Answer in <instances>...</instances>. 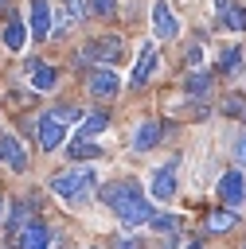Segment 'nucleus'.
Segmentation results:
<instances>
[{
  "label": "nucleus",
  "instance_id": "nucleus-24",
  "mask_svg": "<svg viewBox=\"0 0 246 249\" xmlns=\"http://www.w3.org/2000/svg\"><path fill=\"white\" fill-rule=\"evenodd\" d=\"M20 226H27V206H23V202H16V210H12V218H8V230H12V233H16Z\"/></svg>",
  "mask_w": 246,
  "mask_h": 249
},
{
  "label": "nucleus",
  "instance_id": "nucleus-32",
  "mask_svg": "<svg viewBox=\"0 0 246 249\" xmlns=\"http://www.w3.org/2000/svg\"><path fill=\"white\" fill-rule=\"evenodd\" d=\"M4 4H8V0H0V12H4Z\"/></svg>",
  "mask_w": 246,
  "mask_h": 249
},
{
  "label": "nucleus",
  "instance_id": "nucleus-9",
  "mask_svg": "<svg viewBox=\"0 0 246 249\" xmlns=\"http://www.w3.org/2000/svg\"><path fill=\"white\" fill-rule=\"evenodd\" d=\"M219 198H223L230 210L246 198V179H242V171H223V179H219Z\"/></svg>",
  "mask_w": 246,
  "mask_h": 249
},
{
  "label": "nucleus",
  "instance_id": "nucleus-29",
  "mask_svg": "<svg viewBox=\"0 0 246 249\" xmlns=\"http://www.w3.org/2000/svg\"><path fill=\"white\" fill-rule=\"evenodd\" d=\"M117 249H141L137 237H117Z\"/></svg>",
  "mask_w": 246,
  "mask_h": 249
},
{
  "label": "nucleus",
  "instance_id": "nucleus-7",
  "mask_svg": "<svg viewBox=\"0 0 246 249\" xmlns=\"http://www.w3.org/2000/svg\"><path fill=\"white\" fill-rule=\"evenodd\" d=\"M152 35H156L160 43H168V39L180 35V23H176V16H172V8H168L164 0L152 4Z\"/></svg>",
  "mask_w": 246,
  "mask_h": 249
},
{
  "label": "nucleus",
  "instance_id": "nucleus-11",
  "mask_svg": "<svg viewBox=\"0 0 246 249\" xmlns=\"http://www.w3.org/2000/svg\"><path fill=\"white\" fill-rule=\"evenodd\" d=\"M27 82L35 86V93H47V89H55V82H59V70L55 66H47V62H27Z\"/></svg>",
  "mask_w": 246,
  "mask_h": 249
},
{
  "label": "nucleus",
  "instance_id": "nucleus-26",
  "mask_svg": "<svg viewBox=\"0 0 246 249\" xmlns=\"http://www.w3.org/2000/svg\"><path fill=\"white\" fill-rule=\"evenodd\" d=\"M184 58H187V70H199V66H203V47H199V43H191Z\"/></svg>",
  "mask_w": 246,
  "mask_h": 249
},
{
  "label": "nucleus",
  "instance_id": "nucleus-16",
  "mask_svg": "<svg viewBox=\"0 0 246 249\" xmlns=\"http://www.w3.org/2000/svg\"><path fill=\"white\" fill-rule=\"evenodd\" d=\"M105 124H109L105 113H86V117H82V128H78V140H94V136H102Z\"/></svg>",
  "mask_w": 246,
  "mask_h": 249
},
{
  "label": "nucleus",
  "instance_id": "nucleus-28",
  "mask_svg": "<svg viewBox=\"0 0 246 249\" xmlns=\"http://www.w3.org/2000/svg\"><path fill=\"white\" fill-rule=\"evenodd\" d=\"M234 156H238V163H242V167H246V132H242V136H238V144H234Z\"/></svg>",
  "mask_w": 246,
  "mask_h": 249
},
{
  "label": "nucleus",
  "instance_id": "nucleus-19",
  "mask_svg": "<svg viewBox=\"0 0 246 249\" xmlns=\"http://www.w3.org/2000/svg\"><path fill=\"white\" fill-rule=\"evenodd\" d=\"M223 27H230V31H246V8L226 4V8H223Z\"/></svg>",
  "mask_w": 246,
  "mask_h": 249
},
{
  "label": "nucleus",
  "instance_id": "nucleus-15",
  "mask_svg": "<svg viewBox=\"0 0 246 249\" xmlns=\"http://www.w3.org/2000/svg\"><path fill=\"white\" fill-rule=\"evenodd\" d=\"M23 39H27V23L20 16H8V23H4V47L8 51H23Z\"/></svg>",
  "mask_w": 246,
  "mask_h": 249
},
{
  "label": "nucleus",
  "instance_id": "nucleus-17",
  "mask_svg": "<svg viewBox=\"0 0 246 249\" xmlns=\"http://www.w3.org/2000/svg\"><path fill=\"white\" fill-rule=\"evenodd\" d=\"M184 89H187L191 97H207V93H211V74H207V70H191L187 82H184Z\"/></svg>",
  "mask_w": 246,
  "mask_h": 249
},
{
  "label": "nucleus",
  "instance_id": "nucleus-18",
  "mask_svg": "<svg viewBox=\"0 0 246 249\" xmlns=\"http://www.w3.org/2000/svg\"><path fill=\"white\" fill-rule=\"evenodd\" d=\"M102 156V148L94 144V140H74V144H66V160H98Z\"/></svg>",
  "mask_w": 246,
  "mask_h": 249
},
{
  "label": "nucleus",
  "instance_id": "nucleus-23",
  "mask_svg": "<svg viewBox=\"0 0 246 249\" xmlns=\"http://www.w3.org/2000/svg\"><path fill=\"white\" fill-rule=\"evenodd\" d=\"M82 19V0H62V23H78Z\"/></svg>",
  "mask_w": 246,
  "mask_h": 249
},
{
  "label": "nucleus",
  "instance_id": "nucleus-5",
  "mask_svg": "<svg viewBox=\"0 0 246 249\" xmlns=\"http://www.w3.org/2000/svg\"><path fill=\"white\" fill-rule=\"evenodd\" d=\"M176 167H180V160H168V163H160L156 171H152V198L156 202H172V195H176Z\"/></svg>",
  "mask_w": 246,
  "mask_h": 249
},
{
  "label": "nucleus",
  "instance_id": "nucleus-22",
  "mask_svg": "<svg viewBox=\"0 0 246 249\" xmlns=\"http://www.w3.org/2000/svg\"><path fill=\"white\" fill-rule=\"evenodd\" d=\"M207 226H211L215 233H223V230H230V226H234V214H230V210H215V214L207 218Z\"/></svg>",
  "mask_w": 246,
  "mask_h": 249
},
{
  "label": "nucleus",
  "instance_id": "nucleus-12",
  "mask_svg": "<svg viewBox=\"0 0 246 249\" xmlns=\"http://www.w3.org/2000/svg\"><path fill=\"white\" fill-rule=\"evenodd\" d=\"M160 121H141L137 124V132H133V152H152L156 144H160Z\"/></svg>",
  "mask_w": 246,
  "mask_h": 249
},
{
  "label": "nucleus",
  "instance_id": "nucleus-20",
  "mask_svg": "<svg viewBox=\"0 0 246 249\" xmlns=\"http://www.w3.org/2000/svg\"><path fill=\"white\" fill-rule=\"evenodd\" d=\"M86 12L102 16V19H113L117 16V0H86Z\"/></svg>",
  "mask_w": 246,
  "mask_h": 249
},
{
  "label": "nucleus",
  "instance_id": "nucleus-30",
  "mask_svg": "<svg viewBox=\"0 0 246 249\" xmlns=\"http://www.w3.org/2000/svg\"><path fill=\"white\" fill-rule=\"evenodd\" d=\"M187 249H203V245H199V241H191V245H187Z\"/></svg>",
  "mask_w": 246,
  "mask_h": 249
},
{
  "label": "nucleus",
  "instance_id": "nucleus-14",
  "mask_svg": "<svg viewBox=\"0 0 246 249\" xmlns=\"http://www.w3.org/2000/svg\"><path fill=\"white\" fill-rule=\"evenodd\" d=\"M0 156L8 160V167H12V171H23V167H27V156H23V144H20V140H16L12 132H4V136H0Z\"/></svg>",
  "mask_w": 246,
  "mask_h": 249
},
{
  "label": "nucleus",
  "instance_id": "nucleus-31",
  "mask_svg": "<svg viewBox=\"0 0 246 249\" xmlns=\"http://www.w3.org/2000/svg\"><path fill=\"white\" fill-rule=\"evenodd\" d=\"M0 214H4V198H0Z\"/></svg>",
  "mask_w": 246,
  "mask_h": 249
},
{
  "label": "nucleus",
  "instance_id": "nucleus-21",
  "mask_svg": "<svg viewBox=\"0 0 246 249\" xmlns=\"http://www.w3.org/2000/svg\"><path fill=\"white\" fill-rule=\"evenodd\" d=\"M219 70H226V74L238 70V47H223L219 51Z\"/></svg>",
  "mask_w": 246,
  "mask_h": 249
},
{
  "label": "nucleus",
  "instance_id": "nucleus-6",
  "mask_svg": "<svg viewBox=\"0 0 246 249\" xmlns=\"http://www.w3.org/2000/svg\"><path fill=\"white\" fill-rule=\"evenodd\" d=\"M152 70H156V43L148 39V43H141V51H137V62H133V74H129V89H141Z\"/></svg>",
  "mask_w": 246,
  "mask_h": 249
},
{
  "label": "nucleus",
  "instance_id": "nucleus-27",
  "mask_svg": "<svg viewBox=\"0 0 246 249\" xmlns=\"http://www.w3.org/2000/svg\"><path fill=\"white\" fill-rule=\"evenodd\" d=\"M223 113H246V101L230 97V101H223Z\"/></svg>",
  "mask_w": 246,
  "mask_h": 249
},
{
  "label": "nucleus",
  "instance_id": "nucleus-2",
  "mask_svg": "<svg viewBox=\"0 0 246 249\" xmlns=\"http://www.w3.org/2000/svg\"><path fill=\"white\" fill-rule=\"evenodd\" d=\"M94 183H98L94 167H70V171H62V175H55V179H51V191H55L62 202H70V206H82V202L90 198Z\"/></svg>",
  "mask_w": 246,
  "mask_h": 249
},
{
  "label": "nucleus",
  "instance_id": "nucleus-3",
  "mask_svg": "<svg viewBox=\"0 0 246 249\" xmlns=\"http://www.w3.org/2000/svg\"><path fill=\"white\" fill-rule=\"evenodd\" d=\"M74 117H78V109H70V105L47 109V113L39 117V148H43V152H55V148L62 144L66 128L74 124Z\"/></svg>",
  "mask_w": 246,
  "mask_h": 249
},
{
  "label": "nucleus",
  "instance_id": "nucleus-13",
  "mask_svg": "<svg viewBox=\"0 0 246 249\" xmlns=\"http://www.w3.org/2000/svg\"><path fill=\"white\" fill-rule=\"evenodd\" d=\"M20 249H51V233L43 222H27L20 230Z\"/></svg>",
  "mask_w": 246,
  "mask_h": 249
},
{
  "label": "nucleus",
  "instance_id": "nucleus-25",
  "mask_svg": "<svg viewBox=\"0 0 246 249\" xmlns=\"http://www.w3.org/2000/svg\"><path fill=\"white\" fill-rule=\"evenodd\" d=\"M148 226H152V230H164V233H172L180 222H176V214H160V218H148Z\"/></svg>",
  "mask_w": 246,
  "mask_h": 249
},
{
  "label": "nucleus",
  "instance_id": "nucleus-10",
  "mask_svg": "<svg viewBox=\"0 0 246 249\" xmlns=\"http://www.w3.org/2000/svg\"><path fill=\"white\" fill-rule=\"evenodd\" d=\"M86 86H90V93H94V97H113V93L121 89V78H117L109 66H94V74H90V82H86Z\"/></svg>",
  "mask_w": 246,
  "mask_h": 249
},
{
  "label": "nucleus",
  "instance_id": "nucleus-1",
  "mask_svg": "<svg viewBox=\"0 0 246 249\" xmlns=\"http://www.w3.org/2000/svg\"><path fill=\"white\" fill-rule=\"evenodd\" d=\"M102 202H105V206L117 214V222H125V226H144V222L152 218V206H148L141 183H133V179H121V183L102 187Z\"/></svg>",
  "mask_w": 246,
  "mask_h": 249
},
{
  "label": "nucleus",
  "instance_id": "nucleus-4",
  "mask_svg": "<svg viewBox=\"0 0 246 249\" xmlns=\"http://www.w3.org/2000/svg\"><path fill=\"white\" fill-rule=\"evenodd\" d=\"M121 58H125V47L117 35H102L82 47V62H121Z\"/></svg>",
  "mask_w": 246,
  "mask_h": 249
},
{
  "label": "nucleus",
  "instance_id": "nucleus-8",
  "mask_svg": "<svg viewBox=\"0 0 246 249\" xmlns=\"http://www.w3.org/2000/svg\"><path fill=\"white\" fill-rule=\"evenodd\" d=\"M27 31L35 35V43H43L51 35V4L47 0H31L27 4Z\"/></svg>",
  "mask_w": 246,
  "mask_h": 249
}]
</instances>
